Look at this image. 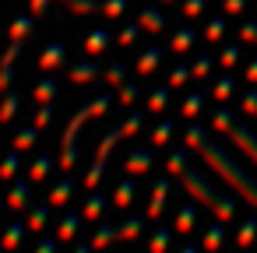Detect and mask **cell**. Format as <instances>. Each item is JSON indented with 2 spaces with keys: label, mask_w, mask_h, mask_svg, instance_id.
I'll list each match as a JSON object with an SVG mask.
<instances>
[{
  "label": "cell",
  "mask_w": 257,
  "mask_h": 253,
  "mask_svg": "<svg viewBox=\"0 0 257 253\" xmlns=\"http://www.w3.org/2000/svg\"><path fill=\"white\" fill-rule=\"evenodd\" d=\"M50 4H53V0H32V15H43Z\"/></svg>",
  "instance_id": "54"
},
{
  "label": "cell",
  "mask_w": 257,
  "mask_h": 253,
  "mask_svg": "<svg viewBox=\"0 0 257 253\" xmlns=\"http://www.w3.org/2000/svg\"><path fill=\"white\" fill-rule=\"evenodd\" d=\"M243 8H246V0H225V4H222V11H225V15H239Z\"/></svg>",
  "instance_id": "52"
},
{
  "label": "cell",
  "mask_w": 257,
  "mask_h": 253,
  "mask_svg": "<svg viewBox=\"0 0 257 253\" xmlns=\"http://www.w3.org/2000/svg\"><path fill=\"white\" fill-rule=\"evenodd\" d=\"M169 172L173 176H180L183 179V186H187V193L197 200V204H204L218 221H229L232 214H236V200L229 197V193H222V190H215V186H208L190 165H187V155L183 151H173L169 155Z\"/></svg>",
  "instance_id": "2"
},
{
  "label": "cell",
  "mask_w": 257,
  "mask_h": 253,
  "mask_svg": "<svg viewBox=\"0 0 257 253\" xmlns=\"http://www.w3.org/2000/svg\"><path fill=\"white\" fill-rule=\"evenodd\" d=\"M53 95H57V78H43V81L36 85V92H32L36 102H50Z\"/></svg>",
  "instance_id": "32"
},
{
  "label": "cell",
  "mask_w": 257,
  "mask_h": 253,
  "mask_svg": "<svg viewBox=\"0 0 257 253\" xmlns=\"http://www.w3.org/2000/svg\"><path fill=\"white\" fill-rule=\"evenodd\" d=\"M32 204V186L29 183H11V190H8V207L11 211H25Z\"/></svg>",
  "instance_id": "12"
},
{
  "label": "cell",
  "mask_w": 257,
  "mask_h": 253,
  "mask_svg": "<svg viewBox=\"0 0 257 253\" xmlns=\"http://www.w3.org/2000/svg\"><path fill=\"white\" fill-rule=\"evenodd\" d=\"M169 242H173V232H169L166 225H159V228H155V235H152V246H148V249H152V253H166V249H169Z\"/></svg>",
  "instance_id": "33"
},
{
  "label": "cell",
  "mask_w": 257,
  "mask_h": 253,
  "mask_svg": "<svg viewBox=\"0 0 257 253\" xmlns=\"http://www.w3.org/2000/svg\"><path fill=\"white\" fill-rule=\"evenodd\" d=\"M106 46H109V32H106V29H92V32L85 36V53H88V57H102Z\"/></svg>",
  "instance_id": "13"
},
{
  "label": "cell",
  "mask_w": 257,
  "mask_h": 253,
  "mask_svg": "<svg viewBox=\"0 0 257 253\" xmlns=\"http://www.w3.org/2000/svg\"><path fill=\"white\" fill-rule=\"evenodd\" d=\"M243 74H246V81H250V85H257V57H253L246 67H243Z\"/></svg>",
  "instance_id": "53"
},
{
  "label": "cell",
  "mask_w": 257,
  "mask_h": 253,
  "mask_svg": "<svg viewBox=\"0 0 257 253\" xmlns=\"http://www.w3.org/2000/svg\"><path fill=\"white\" fill-rule=\"evenodd\" d=\"M225 29H229V25H225V15H218V18H211V22L204 25V39H208V43H218V39L225 36Z\"/></svg>",
  "instance_id": "31"
},
{
  "label": "cell",
  "mask_w": 257,
  "mask_h": 253,
  "mask_svg": "<svg viewBox=\"0 0 257 253\" xmlns=\"http://www.w3.org/2000/svg\"><path fill=\"white\" fill-rule=\"evenodd\" d=\"M18 169H22V151H11L4 162H0V179H15Z\"/></svg>",
  "instance_id": "35"
},
{
  "label": "cell",
  "mask_w": 257,
  "mask_h": 253,
  "mask_svg": "<svg viewBox=\"0 0 257 253\" xmlns=\"http://www.w3.org/2000/svg\"><path fill=\"white\" fill-rule=\"evenodd\" d=\"M239 57H243V53H239V46H225V50H222V67H236V64H239Z\"/></svg>",
  "instance_id": "46"
},
{
  "label": "cell",
  "mask_w": 257,
  "mask_h": 253,
  "mask_svg": "<svg viewBox=\"0 0 257 253\" xmlns=\"http://www.w3.org/2000/svg\"><path fill=\"white\" fill-rule=\"evenodd\" d=\"M211 64H215L211 57H197V60L190 64V78H194V81H201V78H208V74H211Z\"/></svg>",
  "instance_id": "39"
},
{
  "label": "cell",
  "mask_w": 257,
  "mask_h": 253,
  "mask_svg": "<svg viewBox=\"0 0 257 253\" xmlns=\"http://www.w3.org/2000/svg\"><path fill=\"white\" fill-rule=\"evenodd\" d=\"M194 225H197V207L194 204H183L176 211V232H194Z\"/></svg>",
  "instance_id": "24"
},
{
  "label": "cell",
  "mask_w": 257,
  "mask_h": 253,
  "mask_svg": "<svg viewBox=\"0 0 257 253\" xmlns=\"http://www.w3.org/2000/svg\"><path fill=\"white\" fill-rule=\"evenodd\" d=\"M25 221H8V228H4V235H0V246H4V253H15L18 246H22V239H25Z\"/></svg>",
  "instance_id": "9"
},
{
  "label": "cell",
  "mask_w": 257,
  "mask_h": 253,
  "mask_svg": "<svg viewBox=\"0 0 257 253\" xmlns=\"http://www.w3.org/2000/svg\"><path fill=\"white\" fill-rule=\"evenodd\" d=\"M166 106H169V88L162 85V88H155V92H152V99H148V109H152V113H162Z\"/></svg>",
  "instance_id": "41"
},
{
  "label": "cell",
  "mask_w": 257,
  "mask_h": 253,
  "mask_svg": "<svg viewBox=\"0 0 257 253\" xmlns=\"http://www.w3.org/2000/svg\"><path fill=\"white\" fill-rule=\"evenodd\" d=\"M176 253H201V249H197V246H194V242H187V246H180V249H176Z\"/></svg>",
  "instance_id": "55"
},
{
  "label": "cell",
  "mask_w": 257,
  "mask_h": 253,
  "mask_svg": "<svg viewBox=\"0 0 257 253\" xmlns=\"http://www.w3.org/2000/svg\"><path fill=\"white\" fill-rule=\"evenodd\" d=\"M138 25H141L145 32H166V18H162L159 8H145V11L138 15Z\"/></svg>",
  "instance_id": "16"
},
{
  "label": "cell",
  "mask_w": 257,
  "mask_h": 253,
  "mask_svg": "<svg viewBox=\"0 0 257 253\" xmlns=\"http://www.w3.org/2000/svg\"><path fill=\"white\" fill-rule=\"evenodd\" d=\"M36 253H60V239H43L36 246Z\"/></svg>",
  "instance_id": "51"
},
{
  "label": "cell",
  "mask_w": 257,
  "mask_h": 253,
  "mask_svg": "<svg viewBox=\"0 0 257 253\" xmlns=\"http://www.w3.org/2000/svg\"><path fill=\"white\" fill-rule=\"evenodd\" d=\"M106 109H109V95H95L88 106H81V109L71 116V123H67V130H64V141H60V169H74V165H78V134H81V127H85L88 120L102 116Z\"/></svg>",
  "instance_id": "3"
},
{
  "label": "cell",
  "mask_w": 257,
  "mask_h": 253,
  "mask_svg": "<svg viewBox=\"0 0 257 253\" xmlns=\"http://www.w3.org/2000/svg\"><path fill=\"white\" fill-rule=\"evenodd\" d=\"M113 239H120V225H113V221H102V225H95V235H92V249H106Z\"/></svg>",
  "instance_id": "15"
},
{
  "label": "cell",
  "mask_w": 257,
  "mask_h": 253,
  "mask_svg": "<svg viewBox=\"0 0 257 253\" xmlns=\"http://www.w3.org/2000/svg\"><path fill=\"white\" fill-rule=\"evenodd\" d=\"M36 141H39V127H22L15 134V151H32Z\"/></svg>",
  "instance_id": "23"
},
{
  "label": "cell",
  "mask_w": 257,
  "mask_h": 253,
  "mask_svg": "<svg viewBox=\"0 0 257 253\" xmlns=\"http://www.w3.org/2000/svg\"><path fill=\"white\" fill-rule=\"evenodd\" d=\"M71 193H74V179H60V183L50 190L46 204H50V207H64V204L71 200Z\"/></svg>",
  "instance_id": "19"
},
{
  "label": "cell",
  "mask_w": 257,
  "mask_h": 253,
  "mask_svg": "<svg viewBox=\"0 0 257 253\" xmlns=\"http://www.w3.org/2000/svg\"><path fill=\"white\" fill-rule=\"evenodd\" d=\"M50 211H53L50 204H36V207L29 211V221H25V225H29V232H43V228H46V221H50Z\"/></svg>",
  "instance_id": "21"
},
{
  "label": "cell",
  "mask_w": 257,
  "mask_h": 253,
  "mask_svg": "<svg viewBox=\"0 0 257 253\" xmlns=\"http://www.w3.org/2000/svg\"><path fill=\"white\" fill-rule=\"evenodd\" d=\"M236 242H239L243 249L257 242V218H246V221H243V228H239V235H236Z\"/></svg>",
  "instance_id": "34"
},
{
  "label": "cell",
  "mask_w": 257,
  "mask_h": 253,
  "mask_svg": "<svg viewBox=\"0 0 257 253\" xmlns=\"http://www.w3.org/2000/svg\"><path fill=\"white\" fill-rule=\"evenodd\" d=\"M187 78H190V67H176V71L169 74V88H180Z\"/></svg>",
  "instance_id": "49"
},
{
  "label": "cell",
  "mask_w": 257,
  "mask_h": 253,
  "mask_svg": "<svg viewBox=\"0 0 257 253\" xmlns=\"http://www.w3.org/2000/svg\"><path fill=\"white\" fill-rule=\"evenodd\" d=\"M204 8H208V0H183V15H187V18L204 15Z\"/></svg>",
  "instance_id": "45"
},
{
  "label": "cell",
  "mask_w": 257,
  "mask_h": 253,
  "mask_svg": "<svg viewBox=\"0 0 257 253\" xmlns=\"http://www.w3.org/2000/svg\"><path fill=\"white\" fill-rule=\"evenodd\" d=\"M74 253H92V246H85V242H81V246H78Z\"/></svg>",
  "instance_id": "56"
},
{
  "label": "cell",
  "mask_w": 257,
  "mask_h": 253,
  "mask_svg": "<svg viewBox=\"0 0 257 253\" xmlns=\"http://www.w3.org/2000/svg\"><path fill=\"white\" fill-rule=\"evenodd\" d=\"M50 120H53V106H50V102H43V106H39V113H36V120H32V127H39V130H43Z\"/></svg>",
  "instance_id": "44"
},
{
  "label": "cell",
  "mask_w": 257,
  "mask_h": 253,
  "mask_svg": "<svg viewBox=\"0 0 257 253\" xmlns=\"http://www.w3.org/2000/svg\"><path fill=\"white\" fill-rule=\"evenodd\" d=\"M166 197H169V176L155 179V186H152V200H148V218H159V214H162Z\"/></svg>",
  "instance_id": "8"
},
{
  "label": "cell",
  "mask_w": 257,
  "mask_h": 253,
  "mask_svg": "<svg viewBox=\"0 0 257 253\" xmlns=\"http://www.w3.org/2000/svg\"><path fill=\"white\" fill-rule=\"evenodd\" d=\"M4 204H8V200H0V211H4Z\"/></svg>",
  "instance_id": "57"
},
{
  "label": "cell",
  "mask_w": 257,
  "mask_h": 253,
  "mask_svg": "<svg viewBox=\"0 0 257 253\" xmlns=\"http://www.w3.org/2000/svg\"><path fill=\"white\" fill-rule=\"evenodd\" d=\"M67 74H71L74 85H92V81L99 78V67H95V64H71Z\"/></svg>",
  "instance_id": "18"
},
{
  "label": "cell",
  "mask_w": 257,
  "mask_h": 253,
  "mask_svg": "<svg viewBox=\"0 0 257 253\" xmlns=\"http://www.w3.org/2000/svg\"><path fill=\"white\" fill-rule=\"evenodd\" d=\"M102 78L109 81V88H123V85H127V74H123V64H109V67L102 71Z\"/></svg>",
  "instance_id": "36"
},
{
  "label": "cell",
  "mask_w": 257,
  "mask_h": 253,
  "mask_svg": "<svg viewBox=\"0 0 257 253\" xmlns=\"http://www.w3.org/2000/svg\"><path fill=\"white\" fill-rule=\"evenodd\" d=\"M67 64V50L60 46V43H50L43 53H39V67L43 71H53V67H64Z\"/></svg>",
  "instance_id": "10"
},
{
  "label": "cell",
  "mask_w": 257,
  "mask_h": 253,
  "mask_svg": "<svg viewBox=\"0 0 257 253\" xmlns=\"http://www.w3.org/2000/svg\"><path fill=\"white\" fill-rule=\"evenodd\" d=\"M127 11V0H102V15L106 18H120Z\"/></svg>",
  "instance_id": "42"
},
{
  "label": "cell",
  "mask_w": 257,
  "mask_h": 253,
  "mask_svg": "<svg viewBox=\"0 0 257 253\" xmlns=\"http://www.w3.org/2000/svg\"><path fill=\"white\" fill-rule=\"evenodd\" d=\"M127 137V130H123V123L120 127H113L109 134H102L99 137V148H95V158H92V169L85 172V190H95L99 183H102V176H106V162H109V155H113V148L120 144Z\"/></svg>",
  "instance_id": "5"
},
{
  "label": "cell",
  "mask_w": 257,
  "mask_h": 253,
  "mask_svg": "<svg viewBox=\"0 0 257 253\" xmlns=\"http://www.w3.org/2000/svg\"><path fill=\"white\" fill-rule=\"evenodd\" d=\"M78 228H81V214H64V221L57 225V239H60V242H67V239H74V235H78Z\"/></svg>",
  "instance_id": "25"
},
{
  "label": "cell",
  "mask_w": 257,
  "mask_h": 253,
  "mask_svg": "<svg viewBox=\"0 0 257 253\" xmlns=\"http://www.w3.org/2000/svg\"><path fill=\"white\" fill-rule=\"evenodd\" d=\"M190 46H194V29H180V32L169 39V50H173V53H187Z\"/></svg>",
  "instance_id": "30"
},
{
  "label": "cell",
  "mask_w": 257,
  "mask_h": 253,
  "mask_svg": "<svg viewBox=\"0 0 257 253\" xmlns=\"http://www.w3.org/2000/svg\"><path fill=\"white\" fill-rule=\"evenodd\" d=\"M211 123H215V130H222V134H229L232 141H236V148L257 165V134L253 130H246L243 123H236V116L229 113V109H218L215 116H211Z\"/></svg>",
  "instance_id": "4"
},
{
  "label": "cell",
  "mask_w": 257,
  "mask_h": 253,
  "mask_svg": "<svg viewBox=\"0 0 257 253\" xmlns=\"http://www.w3.org/2000/svg\"><path fill=\"white\" fill-rule=\"evenodd\" d=\"M64 4H67L74 15H92V11H102L99 0H64Z\"/></svg>",
  "instance_id": "38"
},
{
  "label": "cell",
  "mask_w": 257,
  "mask_h": 253,
  "mask_svg": "<svg viewBox=\"0 0 257 253\" xmlns=\"http://www.w3.org/2000/svg\"><path fill=\"white\" fill-rule=\"evenodd\" d=\"M134 197H138L134 179H131V176H127V179H120V186H116V193H113V204H116V207H131V204H134Z\"/></svg>",
  "instance_id": "20"
},
{
  "label": "cell",
  "mask_w": 257,
  "mask_h": 253,
  "mask_svg": "<svg viewBox=\"0 0 257 253\" xmlns=\"http://www.w3.org/2000/svg\"><path fill=\"white\" fill-rule=\"evenodd\" d=\"M183 141H187V148L201 151V155H204V162H208V165H211V169H215L225 183H232V186H236V190H239V193H243V197L257 207V179H253V176H250L239 162H232V155H229L218 141H211L201 127H190Z\"/></svg>",
  "instance_id": "1"
},
{
  "label": "cell",
  "mask_w": 257,
  "mask_h": 253,
  "mask_svg": "<svg viewBox=\"0 0 257 253\" xmlns=\"http://www.w3.org/2000/svg\"><path fill=\"white\" fill-rule=\"evenodd\" d=\"M141 228H145V218H141V214H131V218L120 221V239H138Z\"/></svg>",
  "instance_id": "29"
},
{
  "label": "cell",
  "mask_w": 257,
  "mask_h": 253,
  "mask_svg": "<svg viewBox=\"0 0 257 253\" xmlns=\"http://www.w3.org/2000/svg\"><path fill=\"white\" fill-rule=\"evenodd\" d=\"M162 4H173V0H162Z\"/></svg>",
  "instance_id": "58"
},
{
  "label": "cell",
  "mask_w": 257,
  "mask_h": 253,
  "mask_svg": "<svg viewBox=\"0 0 257 253\" xmlns=\"http://www.w3.org/2000/svg\"><path fill=\"white\" fill-rule=\"evenodd\" d=\"M201 109H204V95H187L183 99V106H180V116H187V120H197L201 116Z\"/></svg>",
  "instance_id": "28"
},
{
  "label": "cell",
  "mask_w": 257,
  "mask_h": 253,
  "mask_svg": "<svg viewBox=\"0 0 257 253\" xmlns=\"http://www.w3.org/2000/svg\"><path fill=\"white\" fill-rule=\"evenodd\" d=\"M32 32H36V15H18V18L11 22V39H15V43H25Z\"/></svg>",
  "instance_id": "17"
},
{
  "label": "cell",
  "mask_w": 257,
  "mask_h": 253,
  "mask_svg": "<svg viewBox=\"0 0 257 253\" xmlns=\"http://www.w3.org/2000/svg\"><path fill=\"white\" fill-rule=\"evenodd\" d=\"M239 109H243V113H250V116H257V92H253V88L239 99Z\"/></svg>",
  "instance_id": "47"
},
{
  "label": "cell",
  "mask_w": 257,
  "mask_h": 253,
  "mask_svg": "<svg viewBox=\"0 0 257 253\" xmlns=\"http://www.w3.org/2000/svg\"><path fill=\"white\" fill-rule=\"evenodd\" d=\"M232 92H236V85H232V78H218V81L211 85V95H215L218 102H225V99H229Z\"/></svg>",
  "instance_id": "40"
},
{
  "label": "cell",
  "mask_w": 257,
  "mask_h": 253,
  "mask_svg": "<svg viewBox=\"0 0 257 253\" xmlns=\"http://www.w3.org/2000/svg\"><path fill=\"white\" fill-rule=\"evenodd\" d=\"M50 169H53V155H39V158L29 165V179H32V183H39V179H46V176H50Z\"/></svg>",
  "instance_id": "26"
},
{
  "label": "cell",
  "mask_w": 257,
  "mask_h": 253,
  "mask_svg": "<svg viewBox=\"0 0 257 253\" xmlns=\"http://www.w3.org/2000/svg\"><path fill=\"white\" fill-rule=\"evenodd\" d=\"M239 39H243V43H257V22H246V25L239 29Z\"/></svg>",
  "instance_id": "50"
},
{
  "label": "cell",
  "mask_w": 257,
  "mask_h": 253,
  "mask_svg": "<svg viewBox=\"0 0 257 253\" xmlns=\"http://www.w3.org/2000/svg\"><path fill=\"white\" fill-rule=\"evenodd\" d=\"M22 53V43H15L11 39V46H8V53L0 57V92H8L11 88V74H15V57Z\"/></svg>",
  "instance_id": "6"
},
{
  "label": "cell",
  "mask_w": 257,
  "mask_h": 253,
  "mask_svg": "<svg viewBox=\"0 0 257 253\" xmlns=\"http://www.w3.org/2000/svg\"><path fill=\"white\" fill-rule=\"evenodd\" d=\"M138 32H141V25H138V22L123 25V29H120V46H131V43L138 39Z\"/></svg>",
  "instance_id": "43"
},
{
  "label": "cell",
  "mask_w": 257,
  "mask_h": 253,
  "mask_svg": "<svg viewBox=\"0 0 257 253\" xmlns=\"http://www.w3.org/2000/svg\"><path fill=\"white\" fill-rule=\"evenodd\" d=\"M162 57H166V53H162L159 46H148V50H145V53L138 57V64H134L138 78H148V74H152V71H155V67L162 64Z\"/></svg>",
  "instance_id": "11"
},
{
  "label": "cell",
  "mask_w": 257,
  "mask_h": 253,
  "mask_svg": "<svg viewBox=\"0 0 257 253\" xmlns=\"http://www.w3.org/2000/svg\"><path fill=\"white\" fill-rule=\"evenodd\" d=\"M169 141H173V123H169V120H162V123L152 130V144H155V148H166Z\"/></svg>",
  "instance_id": "37"
},
{
  "label": "cell",
  "mask_w": 257,
  "mask_h": 253,
  "mask_svg": "<svg viewBox=\"0 0 257 253\" xmlns=\"http://www.w3.org/2000/svg\"><path fill=\"white\" fill-rule=\"evenodd\" d=\"M222 242H225V221H215V225H208V232H204V249L218 253V249H222Z\"/></svg>",
  "instance_id": "22"
},
{
  "label": "cell",
  "mask_w": 257,
  "mask_h": 253,
  "mask_svg": "<svg viewBox=\"0 0 257 253\" xmlns=\"http://www.w3.org/2000/svg\"><path fill=\"white\" fill-rule=\"evenodd\" d=\"M106 204H109V197L92 190V193H88V200H85V207H81V218H85V221H99V214L106 211Z\"/></svg>",
  "instance_id": "14"
},
{
  "label": "cell",
  "mask_w": 257,
  "mask_h": 253,
  "mask_svg": "<svg viewBox=\"0 0 257 253\" xmlns=\"http://www.w3.org/2000/svg\"><path fill=\"white\" fill-rule=\"evenodd\" d=\"M134 99H138V85L127 81V85L120 88V102H123V106H134Z\"/></svg>",
  "instance_id": "48"
},
{
  "label": "cell",
  "mask_w": 257,
  "mask_h": 253,
  "mask_svg": "<svg viewBox=\"0 0 257 253\" xmlns=\"http://www.w3.org/2000/svg\"><path fill=\"white\" fill-rule=\"evenodd\" d=\"M152 151H145V148H134L131 155H127V162H123V169H127V176H145L148 169H152Z\"/></svg>",
  "instance_id": "7"
},
{
  "label": "cell",
  "mask_w": 257,
  "mask_h": 253,
  "mask_svg": "<svg viewBox=\"0 0 257 253\" xmlns=\"http://www.w3.org/2000/svg\"><path fill=\"white\" fill-rule=\"evenodd\" d=\"M18 106H22V92H8V95H4V102H0V123L15 120Z\"/></svg>",
  "instance_id": "27"
}]
</instances>
